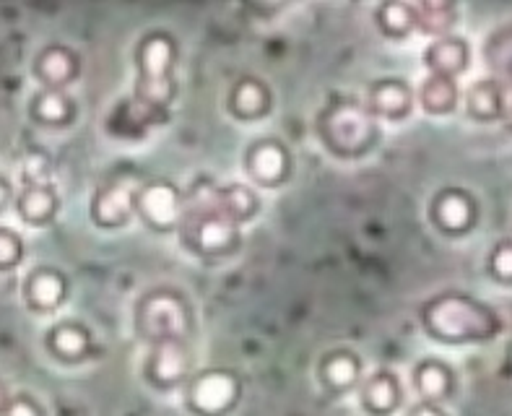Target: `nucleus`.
<instances>
[{
	"label": "nucleus",
	"instance_id": "nucleus-10",
	"mask_svg": "<svg viewBox=\"0 0 512 416\" xmlns=\"http://www.w3.org/2000/svg\"><path fill=\"white\" fill-rule=\"evenodd\" d=\"M172 63H175V45L172 39L164 37V34H154L141 45L138 50V68H141V78H169L172 71Z\"/></svg>",
	"mask_w": 512,
	"mask_h": 416
},
{
	"label": "nucleus",
	"instance_id": "nucleus-6",
	"mask_svg": "<svg viewBox=\"0 0 512 416\" xmlns=\"http://www.w3.org/2000/svg\"><path fill=\"white\" fill-rule=\"evenodd\" d=\"M136 208L154 229H172L177 219L185 214L180 195L167 182H154L149 188H143L136 198Z\"/></svg>",
	"mask_w": 512,
	"mask_h": 416
},
{
	"label": "nucleus",
	"instance_id": "nucleus-35",
	"mask_svg": "<svg viewBox=\"0 0 512 416\" xmlns=\"http://www.w3.org/2000/svg\"><path fill=\"white\" fill-rule=\"evenodd\" d=\"M8 198H11V188H8V182H6V180H0V211L6 208Z\"/></svg>",
	"mask_w": 512,
	"mask_h": 416
},
{
	"label": "nucleus",
	"instance_id": "nucleus-34",
	"mask_svg": "<svg viewBox=\"0 0 512 416\" xmlns=\"http://www.w3.org/2000/svg\"><path fill=\"white\" fill-rule=\"evenodd\" d=\"M409 416H442V414L435 409V406H432V403H422V406L411 411Z\"/></svg>",
	"mask_w": 512,
	"mask_h": 416
},
{
	"label": "nucleus",
	"instance_id": "nucleus-36",
	"mask_svg": "<svg viewBox=\"0 0 512 416\" xmlns=\"http://www.w3.org/2000/svg\"><path fill=\"white\" fill-rule=\"evenodd\" d=\"M8 401H11V398H8V393H6V388H3V385H0V411H6V406H8Z\"/></svg>",
	"mask_w": 512,
	"mask_h": 416
},
{
	"label": "nucleus",
	"instance_id": "nucleus-4",
	"mask_svg": "<svg viewBox=\"0 0 512 416\" xmlns=\"http://www.w3.org/2000/svg\"><path fill=\"white\" fill-rule=\"evenodd\" d=\"M138 331L154 344L182 341L190 331L188 307L175 292H151L138 307Z\"/></svg>",
	"mask_w": 512,
	"mask_h": 416
},
{
	"label": "nucleus",
	"instance_id": "nucleus-21",
	"mask_svg": "<svg viewBox=\"0 0 512 416\" xmlns=\"http://www.w3.org/2000/svg\"><path fill=\"white\" fill-rule=\"evenodd\" d=\"M484 58L502 86H512V29H502L484 47Z\"/></svg>",
	"mask_w": 512,
	"mask_h": 416
},
{
	"label": "nucleus",
	"instance_id": "nucleus-20",
	"mask_svg": "<svg viewBox=\"0 0 512 416\" xmlns=\"http://www.w3.org/2000/svg\"><path fill=\"white\" fill-rule=\"evenodd\" d=\"M58 198L52 193L50 185H26L19 198V211L26 221H47L55 214Z\"/></svg>",
	"mask_w": 512,
	"mask_h": 416
},
{
	"label": "nucleus",
	"instance_id": "nucleus-18",
	"mask_svg": "<svg viewBox=\"0 0 512 416\" xmlns=\"http://www.w3.org/2000/svg\"><path fill=\"white\" fill-rule=\"evenodd\" d=\"M468 112L479 120L502 117V84L500 81H476L468 91Z\"/></svg>",
	"mask_w": 512,
	"mask_h": 416
},
{
	"label": "nucleus",
	"instance_id": "nucleus-26",
	"mask_svg": "<svg viewBox=\"0 0 512 416\" xmlns=\"http://www.w3.org/2000/svg\"><path fill=\"white\" fill-rule=\"evenodd\" d=\"M323 380L333 390H346L359 380V362L351 354H333L323 362Z\"/></svg>",
	"mask_w": 512,
	"mask_h": 416
},
{
	"label": "nucleus",
	"instance_id": "nucleus-1",
	"mask_svg": "<svg viewBox=\"0 0 512 416\" xmlns=\"http://www.w3.org/2000/svg\"><path fill=\"white\" fill-rule=\"evenodd\" d=\"M422 320L432 336L448 344L487 341L500 333V318L492 307L481 305L466 294H440L427 302Z\"/></svg>",
	"mask_w": 512,
	"mask_h": 416
},
{
	"label": "nucleus",
	"instance_id": "nucleus-14",
	"mask_svg": "<svg viewBox=\"0 0 512 416\" xmlns=\"http://www.w3.org/2000/svg\"><path fill=\"white\" fill-rule=\"evenodd\" d=\"M367 110L372 115L390 117V120H398V117L409 115L411 110V91L409 86L401 84V81H383L370 91V107Z\"/></svg>",
	"mask_w": 512,
	"mask_h": 416
},
{
	"label": "nucleus",
	"instance_id": "nucleus-24",
	"mask_svg": "<svg viewBox=\"0 0 512 416\" xmlns=\"http://www.w3.org/2000/svg\"><path fill=\"white\" fill-rule=\"evenodd\" d=\"M416 8V26L424 29L427 34H442L448 32L455 24V8L442 0H427Z\"/></svg>",
	"mask_w": 512,
	"mask_h": 416
},
{
	"label": "nucleus",
	"instance_id": "nucleus-29",
	"mask_svg": "<svg viewBox=\"0 0 512 416\" xmlns=\"http://www.w3.org/2000/svg\"><path fill=\"white\" fill-rule=\"evenodd\" d=\"M489 271H492L494 279L512 281V242H500L494 247L492 258H489Z\"/></svg>",
	"mask_w": 512,
	"mask_h": 416
},
{
	"label": "nucleus",
	"instance_id": "nucleus-31",
	"mask_svg": "<svg viewBox=\"0 0 512 416\" xmlns=\"http://www.w3.org/2000/svg\"><path fill=\"white\" fill-rule=\"evenodd\" d=\"M24 175L29 185H47V177H50V162H47L45 154H32L26 159Z\"/></svg>",
	"mask_w": 512,
	"mask_h": 416
},
{
	"label": "nucleus",
	"instance_id": "nucleus-25",
	"mask_svg": "<svg viewBox=\"0 0 512 416\" xmlns=\"http://www.w3.org/2000/svg\"><path fill=\"white\" fill-rule=\"evenodd\" d=\"M416 388L422 393V398L427 403L440 401V398L448 396L450 390V372L437 362H427L416 370Z\"/></svg>",
	"mask_w": 512,
	"mask_h": 416
},
{
	"label": "nucleus",
	"instance_id": "nucleus-30",
	"mask_svg": "<svg viewBox=\"0 0 512 416\" xmlns=\"http://www.w3.org/2000/svg\"><path fill=\"white\" fill-rule=\"evenodd\" d=\"M21 237L11 229L0 227V268H8V266H16L21 258Z\"/></svg>",
	"mask_w": 512,
	"mask_h": 416
},
{
	"label": "nucleus",
	"instance_id": "nucleus-5",
	"mask_svg": "<svg viewBox=\"0 0 512 416\" xmlns=\"http://www.w3.org/2000/svg\"><path fill=\"white\" fill-rule=\"evenodd\" d=\"M240 385L227 372H203L190 385V406L198 414L219 416L237 401Z\"/></svg>",
	"mask_w": 512,
	"mask_h": 416
},
{
	"label": "nucleus",
	"instance_id": "nucleus-9",
	"mask_svg": "<svg viewBox=\"0 0 512 416\" xmlns=\"http://www.w3.org/2000/svg\"><path fill=\"white\" fill-rule=\"evenodd\" d=\"M435 216L437 224H440L445 232H468V227L474 224L476 216L474 201H471L463 190H445V193L437 198Z\"/></svg>",
	"mask_w": 512,
	"mask_h": 416
},
{
	"label": "nucleus",
	"instance_id": "nucleus-27",
	"mask_svg": "<svg viewBox=\"0 0 512 416\" xmlns=\"http://www.w3.org/2000/svg\"><path fill=\"white\" fill-rule=\"evenodd\" d=\"M50 346L58 357L78 359L89 351V336H86L84 328H78V325H60V328L52 331Z\"/></svg>",
	"mask_w": 512,
	"mask_h": 416
},
{
	"label": "nucleus",
	"instance_id": "nucleus-17",
	"mask_svg": "<svg viewBox=\"0 0 512 416\" xmlns=\"http://www.w3.org/2000/svg\"><path fill=\"white\" fill-rule=\"evenodd\" d=\"M216 206L234 219L237 224L247 221L258 211V198L245 185H227V188H216Z\"/></svg>",
	"mask_w": 512,
	"mask_h": 416
},
{
	"label": "nucleus",
	"instance_id": "nucleus-22",
	"mask_svg": "<svg viewBox=\"0 0 512 416\" xmlns=\"http://www.w3.org/2000/svg\"><path fill=\"white\" fill-rule=\"evenodd\" d=\"M268 97L266 86L260 84V81H240V84L234 86L232 91V107L234 112L240 117H258L268 110Z\"/></svg>",
	"mask_w": 512,
	"mask_h": 416
},
{
	"label": "nucleus",
	"instance_id": "nucleus-32",
	"mask_svg": "<svg viewBox=\"0 0 512 416\" xmlns=\"http://www.w3.org/2000/svg\"><path fill=\"white\" fill-rule=\"evenodd\" d=\"M3 414H6V416H42V414H39L37 406H34L29 398H11Z\"/></svg>",
	"mask_w": 512,
	"mask_h": 416
},
{
	"label": "nucleus",
	"instance_id": "nucleus-15",
	"mask_svg": "<svg viewBox=\"0 0 512 416\" xmlns=\"http://www.w3.org/2000/svg\"><path fill=\"white\" fill-rule=\"evenodd\" d=\"M76 71H78L76 55L60 45L47 47L37 63L39 78H42L50 89H63L65 84H71V78L76 76Z\"/></svg>",
	"mask_w": 512,
	"mask_h": 416
},
{
	"label": "nucleus",
	"instance_id": "nucleus-11",
	"mask_svg": "<svg viewBox=\"0 0 512 416\" xmlns=\"http://www.w3.org/2000/svg\"><path fill=\"white\" fill-rule=\"evenodd\" d=\"M188 372V351L182 341H162L154 344V357H151V375L164 385L180 383Z\"/></svg>",
	"mask_w": 512,
	"mask_h": 416
},
{
	"label": "nucleus",
	"instance_id": "nucleus-23",
	"mask_svg": "<svg viewBox=\"0 0 512 416\" xmlns=\"http://www.w3.org/2000/svg\"><path fill=\"white\" fill-rule=\"evenodd\" d=\"M34 115L47 125H63L73 115V102L65 97L63 89H50L47 86L37 99H34Z\"/></svg>",
	"mask_w": 512,
	"mask_h": 416
},
{
	"label": "nucleus",
	"instance_id": "nucleus-2",
	"mask_svg": "<svg viewBox=\"0 0 512 416\" xmlns=\"http://www.w3.org/2000/svg\"><path fill=\"white\" fill-rule=\"evenodd\" d=\"M185 237L203 255L229 253L240 242L237 221L216 206V188L201 190L193 206L185 208Z\"/></svg>",
	"mask_w": 512,
	"mask_h": 416
},
{
	"label": "nucleus",
	"instance_id": "nucleus-19",
	"mask_svg": "<svg viewBox=\"0 0 512 416\" xmlns=\"http://www.w3.org/2000/svg\"><path fill=\"white\" fill-rule=\"evenodd\" d=\"M398 396H401L398 393V380L390 372H377L364 385V403L377 414H388V411L396 409Z\"/></svg>",
	"mask_w": 512,
	"mask_h": 416
},
{
	"label": "nucleus",
	"instance_id": "nucleus-16",
	"mask_svg": "<svg viewBox=\"0 0 512 416\" xmlns=\"http://www.w3.org/2000/svg\"><path fill=\"white\" fill-rule=\"evenodd\" d=\"M419 102H422L424 110L432 112V115L453 112L455 104H458V86H455L453 78L429 73L422 81V86H419Z\"/></svg>",
	"mask_w": 512,
	"mask_h": 416
},
{
	"label": "nucleus",
	"instance_id": "nucleus-7",
	"mask_svg": "<svg viewBox=\"0 0 512 416\" xmlns=\"http://www.w3.org/2000/svg\"><path fill=\"white\" fill-rule=\"evenodd\" d=\"M136 198V190L130 188L128 182H115L110 188H102L97 193V201H94V219L102 227H117L133 214Z\"/></svg>",
	"mask_w": 512,
	"mask_h": 416
},
{
	"label": "nucleus",
	"instance_id": "nucleus-12",
	"mask_svg": "<svg viewBox=\"0 0 512 416\" xmlns=\"http://www.w3.org/2000/svg\"><path fill=\"white\" fill-rule=\"evenodd\" d=\"M250 175L260 182V185H276L284 180L286 169H289V159L286 151L281 149L279 143H260L250 151Z\"/></svg>",
	"mask_w": 512,
	"mask_h": 416
},
{
	"label": "nucleus",
	"instance_id": "nucleus-8",
	"mask_svg": "<svg viewBox=\"0 0 512 416\" xmlns=\"http://www.w3.org/2000/svg\"><path fill=\"white\" fill-rule=\"evenodd\" d=\"M468 58H471V52H468V45L463 39L458 37H442L437 42L427 47L424 52V63L435 76H458L468 68Z\"/></svg>",
	"mask_w": 512,
	"mask_h": 416
},
{
	"label": "nucleus",
	"instance_id": "nucleus-28",
	"mask_svg": "<svg viewBox=\"0 0 512 416\" xmlns=\"http://www.w3.org/2000/svg\"><path fill=\"white\" fill-rule=\"evenodd\" d=\"M380 19L390 34H409L416 29V8L409 3H388L380 11Z\"/></svg>",
	"mask_w": 512,
	"mask_h": 416
},
{
	"label": "nucleus",
	"instance_id": "nucleus-3",
	"mask_svg": "<svg viewBox=\"0 0 512 416\" xmlns=\"http://www.w3.org/2000/svg\"><path fill=\"white\" fill-rule=\"evenodd\" d=\"M320 133H323L328 149L336 151V154H362L375 141V117L362 104H333L320 120Z\"/></svg>",
	"mask_w": 512,
	"mask_h": 416
},
{
	"label": "nucleus",
	"instance_id": "nucleus-33",
	"mask_svg": "<svg viewBox=\"0 0 512 416\" xmlns=\"http://www.w3.org/2000/svg\"><path fill=\"white\" fill-rule=\"evenodd\" d=\"M502 117L512 130V86H502Z\"/></svg>",
	"mask_w": 512,
	"mask_h": 416
},
{
	"label": "nucleus",
	"instance_id": "nucleus-13",
	"mask_svg": "<svg viewBox=\"0 0 512 416\" xmlns=\"http://www.w3.org/2000/svg\"><path fill=\"white\" fill-rule=\"evenodd\" d=\"M65 297V281L58 271L39 268L26 279V302L34 310H52L58 307Z\"/></svg>",
	"mask_w": 512,
	"mask_h": 416
}]
</instances>
